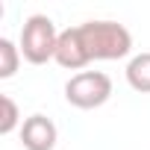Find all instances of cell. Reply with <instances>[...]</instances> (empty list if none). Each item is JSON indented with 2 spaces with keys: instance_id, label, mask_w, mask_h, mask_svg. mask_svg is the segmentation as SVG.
<instances>
[{
  "instance_id": "5b68a950",
  "label": "cell",
  "mask_w": 150,
  "mask_h": 150,
  "mask_svg": "<svg viewBox=\"0 0 150 150\" xmlns=\"http://www.w3.org/2000/svg\"><path fill=\"white\" fill-rule=\"evenodd\" d=\"M56 65L68 68V71H83L88 65L83 47H80V38H77V27H68L62 30L59 35V47H56Z\"/></svg>"
},
{
  "instance_id": "3957f363",
  "label": "cell",
  "mask_w": 150,
  "mask_h": 150,
  "mask_svg": "<svg viewBox=\"0 0 150 150\" xmlns=\"http://www.w3.org/2000/svg\"><path fill=\"white\" fill-rule=\"evenodd\" d=\"M112 97V80L103 71H80L65 83V100L77 109H100Z\"/></svg>"
},
{
  "instance_id": "8992f818",
  "label": "cell",
  "mask_w": 150,
  "mask_h": 150,
  "mask_svg": "<svg viewBox=\"0 0 150 150\" xmlns=\"http://www.w3.org/2000/svg\"><path fill=\"white\" fill-rule=\"evenodd\" d=\"M127 83L132 91L150 94V53H138L127 65Z\"/></svg>"
},
{
  "instance_id": "6da1fadb",
  "label": "cell",
  "mask_w": 150,
  "mask_h": 150,
  "mask_svg": "<svg viewBox=\"0 0 150 150\" xmlns=\"http://www.w3.org/2000/svg\"><path fill=\"white\" fill-rule=\"evenodd\" d=\"M77 38L88 62L124 59L132 50V35L118 21H86L77 27Z\"/></svg>"
},
{
  "instance_id": "ba28073f",
  "label": "cell",
  "mask_w": 150,
  "mask_h": 150,
  "mask_svg": "<svg viewBox=\"0 0 150 150\" xmlns=\"http://www.w3.org/2000/svg\"><path fill=\"white\" fill-rule=\"evenodd\" d=\"M0 106H3V115H0V132H3V135H12V132L18 129V124H21L18 103H15L9 94H3V97H0Z\"/></svg>"
},
{
  "instance_id": "7a4b0ae2",
  "label": "cell",
  "mask_w": 150,
  "mask_h": 150,
  "mask_svg": "<svg viewBox=\"0 0 150 150\" xmlns=\"http://www.w3.org/2000/svg\"><path fill=\"white\" fill-rule=\"evenodd\" d=\"M59 30L56 24L47 18V15H30L24 21V30H21V56L30 62V65H44L50 59H56V47H59Z\"/></svg>"
},
{
  "instance_id": "52a82bcc",
  "label": "cell",
  "mask_w": 150,
  "mask_h": 150,
  "mask_svg": "<svg viewBox=\"0 0 150 150\" xmlns=\"http://www.w3.org/2000/svg\"><path fill=\"white\" fill-rule=\"evenodd\" d=\"M18 65H21V47H15L9 38H0V80L15 77Z\"/></svg>"
},
{
  "instance_id": "277c9868",
  "label": "cell",
  "mask_w": 150,
  "mask_h": 150,
  "mask_svg": "<svg viewBox=\"0 0 150 150\" xmlns=\"http://www.w3.org/2000/svg\"><path fill=\"white\" fill-rule=\"evenodd\" d=\"M59 141V129L47 115H30L21 124V144L27 150H53Z\"/></svg>"
}]
</instances>
